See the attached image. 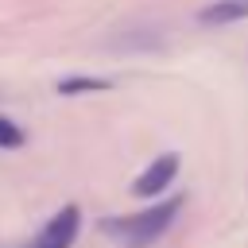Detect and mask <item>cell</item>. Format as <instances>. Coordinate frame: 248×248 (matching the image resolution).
<instances>
[{
    "label": "cell",
    "mask_w": 248,
    "mask_h": 248,
    "mask_svg": "<svg viewBox=\"0 0 248 248\" xmlns=\"http://www.w3.org/2000/svg\"><path fill=\"white\" fill-rule=\"evenodd\" d=\"M0 147H4V151L23 147V128H19L16 120H8V116H0Z\"/></svg>",
    "instance_id": "obj_6"
},
{
    "label": "cell",
    "mask_w": 248,
    "mask_h": 248,
    "mask_svg": "<svg viewBox=\"0 0 248 248\" xmlns=\"http://www.w3.org/2000/svg\"><path fill=\"white\" fill-rule=\"evenodd\" d=\"M112 81H105V78H66V81H58V93H66V97H74V93H97V89H108Z\"/></svg>",
    "instance_id": "obj_5"
},
{
    "label": "cell",
    "mask_w": 248,
    "mask_h": 248,
    "mask_svg": "<svg viewBox=\"0 0 248 248\" xmlns=\"http://www.w3.org/2000/svg\"><path fill=\"white\" fill-rule=\"evenodd\" d=\"M78 232H81V209H78V205H62V209L39 229V236H35L27 248H74Z\"/></svg>",
    "instance_id": "obj_2"
},
{
    "label": "cell",
    "mask_w": 248,
    "mask_h": 248,
    "mask_svg": "<svg viewBox=\"0 0 248 248\" xmlns=\"http://www.w3.org/2000/svg\"><path fill=\"white\" fill-rule=\"evenodd\" d=\"M174 178H178V155L167 151V155L151 159V163L140 170V178L132 182V194H136V198H159Z\"/></svg>",
    "instance_id": "obj_3"
},
{
    "label": "cell",
    "mask_w": 248,
    "mask_h": 248,
    "mask_svg": "<svg viewBox=\"0 0 248 248\" xmlns=\"http://www.w3.org/2000/svg\"><path fill=\"white\" fill-rule=\"evenodd\" d=\"M182 194H174V198H163V202H151L147 209H140V213H128V217H108V221H101V229L105 232H112V236H120V240H128L132 248H143V244H151V240H159L167 229H170V221L182 213Z\"/></svg>",
    "instance_id": "obj_1"
},
{
    "label": "cell",
    "mask_w": 248,
    "mask_h": 248,
    "mask_svg": "<svg viewBox=\"0 0 248 248\" xmlns=\"http://www.w3.org/2000/svg\"><path fill=\"white\" fill-rule=\"evenodd\" d=\"M198 19L205 27H225V23H240L248 19V0H213L198 12Z\"/></svg>",
    "instance_id": "obj_4"
}]
</instances>
